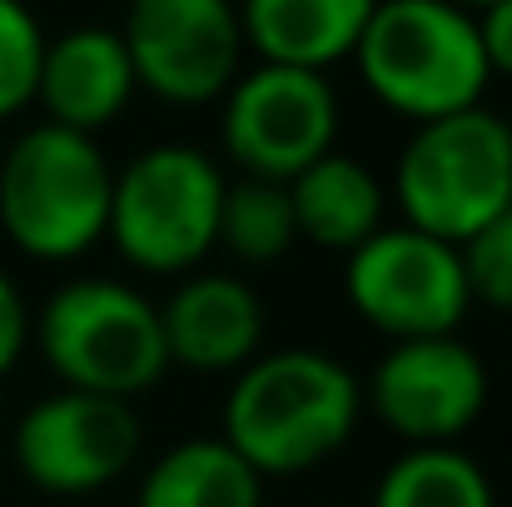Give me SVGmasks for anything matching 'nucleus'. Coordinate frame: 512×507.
<instances>
[{
    "instance_id": "6",
    "label": "nucleus",
    "mask_w": 512,
    "mask_h": 507,
    "mask_svg": "<svg viewBox=\"0 0 512 507\" xmlns=\"http://www.w3.org/2000/svg\"><path fill=\"white\" fill-rule=\"evenodd\" d=\"M393 199L403 224L468 244L512 204V120L473 105L413 125L393 165Z\"/></svg>"
},
{
    "instance_id": "1",
    "label": "nucleus",
    "mask_w": 512,
    "mask_h": 507,
    "mask_svg": "<svg viewBox=\"0 0 512 507\" xmlns=\"http://www.w3.org/2000/svg\"><path fill=\"white\" fill-rule=\"evenodd\" d=\"M363 418V378L324 348H269L224 393V443L269 483L324 468Z\"/></svg>"
},
{
    "instance_id": "18",
    "label": "nucleus",
    "mask_w": 512,
    "mask_h": 507,
    "mask_svg": "<svg viewBox=\"0 0 512 507\" xmlns=\"http://www.w3.org/2000/svg\"><path fill=\"white\" fill-rule=\"evenodd\" d=\"M299 244V219L289 184L239 174L224 184V209H219V249H229L239 264H279Z\"/></svg>"
},
{
    "instance_id": "13",
    "label": "nucleus",
    "mask_w": 512,
    "mask_h": 507,
    "mask_svg": "<svg viewBox=\"0 0 512 507\" xmlns=\"http://www.w3.org/2000/svg\"><path fill=\"white\" fill-rule=\"evenodd\" d=\"M135 90H140V80H135V65H130L120 30L75 25V30L45 40L35 105L45 110L50 125L100 135L105 125H115L130 110Z\"/></svg>"
},
{
    "instance_id": "8",
    "label": "nucleus",
    "mask_w": 512,
    "mask_h": 507,
    "mask_svg": "<svg viewBox=\"0 0 512 507\" xmlns=\"http://www.w3.org/2000/svg\"><path fill=\"white\" fill-rule=\"evenodd\" d=\"M219 105V140L239 174L289 184L319 155L339 150V95L324 70L259 60L239 70Z\"/></svg>"
},
{
    "instance_id": "21",
    "label": "nucleus",
    "mask_w": 512,
    "mask_h": 507,
    "mask_svg": "<svg viewBox=\"0 0 512 507\" xmlns=\"http://www.w3.org/2000/svg\"><path fill=\"white\" fill-rule=\"evenodd\" d=\"M30 348V309L20 284L0 269V378L20 363V353Z\"/></svg>"
},
{
    "instance_id": "15",
    "label": "nucleus",
    "mask_w": 512,
    "mask_h": 507,
    "mask_svg": "<svg viewBox=\"0 0 512 507\" xmlns=\"http://www.w3.org/2000/svg\"><path fill=\"white\" fill-rule=\"evenodd\" d=\"M289 199H294L299 239L334 254H353L363 239H373L388 209L383 179L343 150H329L309 169H299L289 179Z\"/></svg>"
},
{
    "instance_id": "4",
    "label": "nucleus",
    "mask_w": 512,
    "mask_h": 507,
    "mask_svg": "<svg viewBox=\"0 0 512 507\" xmlns=\"http://www.w3.org/2000/svg\"><path fill=\"white\" fill-rule=\"evenodd\" d=\"M30 343L60 388L105 393L135 403L170 373V348L160 329V304H150L125 279H65L30 314Z\"/></svg>"
},
{
    "instance_id": "19",
    "label": "nucleus",
    "mask_w": 512,
    "mask_h": 507,
    "mask_svg": "<svg viewBox=\"0 0 512 507\" xmlns=\"http://www.w3.org/2000/svg\"><path fill=\"white\" fill-rule=\"evenodd\" d=\"M45 30L25 0H0V125L35 105Z\"/></svg>"
},
{
    "instance_id": "12",
    "label": "nucleus",
    "mask_w": 512,
    "mask_h": 507,
    "mask_svg": "<svg viewBox=\"0 0 512 507\" xmlns=\"http://www.w3.org/2000/svg\"><path fill=\"white\" fill-rule=\"evenodd\" d=\"M160 329L170 348V368L224 378L264 353L269 314L249 279L224 269H194L160 304Z\"/></svg>"
},
{
    "instance_id": "23",
    "label": "nucleus",
    "mask_w": 512,
    "mask_h": 507,
    "mask_svg": "<svg viewBox=\"0 0 512 507\" xmlns=\"http://www.w3.org/2000/svg\"><path fill=\"white\" fill-rule=\"evenodd\" d=\"M453 5H463V10H473V15H478V10H488V5H498V0H453Z\"/></svg>"
},
{
    "instance_id": "9",
    "label": "nucleus",
    "mask_w": 512,
    "mask_h": 507,
    "mask_svg": "<svg viewBox=\"0 0 512 507\" xmlns=\"http://www.w3.org/2000/svg\"><path fill=\"white\" fill-rule=\"evenodd\" d=\"M135 403L60 388L35 398L10 428L15 473L50 498H90L120 483L140 458Z\"/></svg>"
},
{
    "instance_id": "17",
    "label": "nucleus",
    "mask_w": 512,
    "mask_h": 507,
    "mask_svg": "<svg viewBox=\"0 0 512 507\" xmlns=\"http://www.w3.org/2000/svg\"><path fill=\"white\" fill-rule=\"evenodd\" d=\"M368 507H498L493 478L458 443L403 448L373 483Z\"/></svg>"
},
{
    "instance_id": "20",
    "label": "nucleus",
    "mask_w": 512,
    "mask_h": 507,
    "mask_svg": "<svg viewBox=\"0 0 512 507\" xmlns=\"http://www.w3.org/2000/svg\"><path fill=\"white\" fill-rule=\"evenodd\" d=\"M463 249V269H468V289H473V304L483 309H498L512 314V204L488 219Z\"/></svg>"
},
{
    "instance_id": "16",
    "label": "nucleus",
    "mask_w": 512,
    "mask_h": 507,
    "mask_svg": "<svg viewBox=\"0 0 512 507\" xmlns=\"http://www.w3.org/2000/svg\"><path fill=\"white\" fill-rule=\"evenodd\" d=\"M135 507H264V478L224 438H184L150 463Z\"/></svg>"
},
{
    "instance_id": "2",
    "label": "nucleus",
    "mask_w": 512,
    "mask_h": 507,
    "mask_svg": "<svg viewBox=\"0 0 512 507\" xmlns=\"http://www.w3.org/2000/svg\"><path fill=\"white\" fill-rule=\"evenodd\" d=\"M348 60L363 90L408 125L483 105L493 80L478 15L453 0H378Z\"/></svg>"
},
{
    "instance_id": "3",
    "label": "nucleus",
    "mask_w": 512,
    "mask_h": 507,
    "mask_svg": "<svg viewBox=\"0 0 512 507\" xmlns=\"http://www.w3.org/2000/svg\"><path fill=\"white\" fill-rule=\"evenodd\" d=\"M110 189L95 135L40 120L0 155V234L35 264H75L110 229Z\"/></svg>"
},
{
    "instance_id": "14",
    "label": "nucleus",
    "mask_w": 512,
    "mask_h": 507,
    "mask_svg": "<svg viewBox=\"0 0 512 507\" xmlns=\"http://www.w3.org/2000/svg\"><path fill=\"white\" fill-rule=\"evenodd\" d=\"M378 0H239L244 45L269 65L334 70L353 55Z\"/></svg>"
},
{
    "instance_id": "10",
    "label": "nucleus",
    "mask_w": 512,
    "mask_h": 507,
    "mask_svg": "<svg viewBox=\"0 0 512 507\" xmlns=\"http://www.w3.org/2000/svg\"><path fill=\"white\" fill-rule=\"evenodd\" d=\"M488 363L458 334L398 338L383 348L363 383V413H373L408 448L463 443L488 408Z\"/></svg>"
},
{
    "instance_id": "7",
    "label": "nucleus",
    "mask_w": 512,
    "mask_h": 507,
    "mask_svg": "<svg viewBox=\"0 0 512 507\" xmlns=\"http://www.w3.org/2000/svg\"><path fill=\"white\" fill-rule=\"evenodd\" d=\"M343 294L353 314L388 343L458 334L473 314L463 249L413 224H383L363 239L343 264Z\"/></svg>"
},
{
    "instance_id": "11",
    "label": "nucleus",
    "mask_w": 512,
    "mask_h": 507,
    "mask_svg": "<svg viewBox=\"0 0 512 507\" xmlns=\"http://www.w3.org/2000/svg\"><path fill=\"white\" fill-rule=\"evenodd\" d=\"M120 40L140 90L179 110L219 105L249 55L239 0H130Z\"/></svg>"
},
{
    "instance_id": "22",
    "label": "nucleus",
    "mask_w": 512,
    "mask_h": 507,
    "mask_svg": "<svg viewBox=\"0 0 512 507\" xmlns=\"http://www.w3.org/2000/svg\"><path fill=\"white\" fill-rule=\"evenodd\" d=\"M478 35H483L488 70L512 80V0H498V5L478 10Z\"/></svg>"
},
{
    "instance_id": "5",
    "label": "nucleus",
    "mask_w": 512,
    "mask_h": 507,
    "mask_svg": "<svg viewBox=\"0 0 512 507\" xmlns=\"http://www.w3.org/2000/svg\"><path fill=\"white\" fill-rule=\"evenodd\" d=\"M224 169L199 145H150L125 169H115L110 189V229L115 254L155 279H184L219 249V209H224Z\"/></svg>"
}]
</instances>
